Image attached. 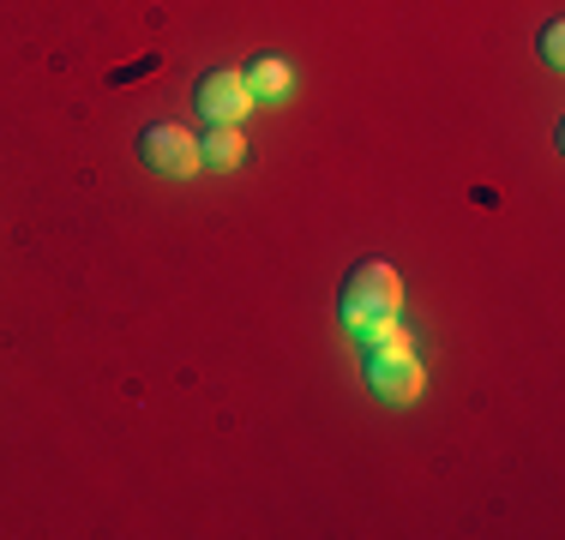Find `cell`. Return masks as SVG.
Listing matches in <instances>:
<instances>
[{
  "label": "cell",
  "mask_w": 565,
  "mask_h": 540,
  "mask_svg": "<svg viewBox=\"0 0 565 540\" xmlns=\"http://www.w3.org/2000/svg\"><path fill=\"white\" fill-rule=\"evenodd\" d=\"M193 102H199V115L205 120H247V108H253V90H247V78H241V66H211L205 78H199V90H193Z\"/></svg>",
  "instance_id": "obj_4"
},
{
  "label": "cell",
  "mask_w": 565,
  "mask_h": 540,
  "mask_svg": "<svg viewBox=\"0 0 565 540\" xmlns=\"http://www.w3.org/2000/svg\"><path fill=\"white\" fill-rule=\"evenodd\" d=\"M542 61H547V66H565V24H559V19L542 24Z\"/></svg>",
  "instance_id": "obj_8"
},
{
  "label": "cell",
  "mask_w": 565,
  "mask_h": 540,
  "mask_svg": "<svg viewBox=\"0 0 565 540\" xmlns=\"http://www.w3.org/2000/svg\"><path fill=\"white\" fill-rule=\"evenodd\" d=\"M355 343L367 348V355H380V348H409V331H403L397 313H380V318H361L355 324Z\"/></svg>",
  "instance_id": "obj_7"
},
{
  "label": "cell",
  "mask_w": 565,
  "mask_h": 540,
  "mask_svg": "<svg viewBox=\"0 0 565 540\" xmlns=\"http://www.w3.org/2000/svg\"><path fill=\"white\" fill-rule=\"evenodd\" d=\"M397 306H403V277H397V264H385V259H361L355 270H349L343 301H338V313H343L349 331H355L361 318L397 313Z\"/></svg>",
  "instance_id": "obj_1"
},
{
  "label": "cell",
  "mask_w": 565,
  "mask_h": 540,
  "mask_svg": "<svg viewBox=\"0 0 565 540\" xmlns=\"http://www.w3.org/2000/svg\"><path fill=\"white\" fill-rule=\"evenodd\" d=\"M139 162L151 174H169V181H186V174L205 169V156H199V139L186 127H174V120H151V127L139 132Z\"/></svg>",
  "instance_id": "obj_2"
},
{
  "label": "cell",
  "mask_w": 565,
  "mask_h": 540,
  "mask_svg": "<svg viewBox=\"0 0 565 540\" xmlns=\"http://www.w3.org/2000/svg\"><path fill=\"white\" fill-rule=\"evenodd\" d=\"M367 385L380 402H415L427 385V367L409 348H380V355H367Z\"/></svg>",
  "instance_id": "obj_3"
},
{
  "label": "cell",
  "mask_w": 565,
  "mask_h": 540,
  "mask_svg": "<svg viewBox=\"0 0 565 540\" xmlns=\"http://www.w3.org/2000/svg\"><path fill=\"white\" fill-rule=\"evenodd\" d=\"M199 156H205V169H241V156H247V139H241L235 120H211V132L199 139Z\"/></svg>",
  "instance_id": "obj_6"
},
{
  "label": "cell",
  "mask_w": 565,
  "mask_h": 540,
  "mask_svg": "<svg viewBox=\"0 0 565 540\" xmlns=\"http://www.w3.org/2000/svg\"><path fill=\"white\" fill-rule=\"evenodd\" d=\"M241 78H247V90H253V102H282L289 97V66L277 61V54H253L247 66H241Z\"/></svg>",
  "instance_id": "obj_5"
}]
</instances>
